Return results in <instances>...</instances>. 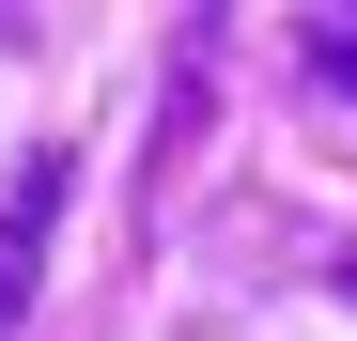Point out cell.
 <instances>
[{
  "instance_id": "cell-1",
  "label": "cell",
  "mask_w": 357,
  "mask_h": 341,
  "mask_svg": "<svg viewBox=\"0 0 357 341\" xmlns=\"http://www.w3.org/2000/svg\"><path fill=\"white\" fill-rule=\"evenodd\" d=\"M63 202H78V155H63V140H31V155H16V187H0V341L31 326V279H47Z\"/></svg>"
},
{
  "instance_id": "cell-2",
  "label": "cell",
  "mask_w": 357,
  "mask_h": 341,
  "mask_svg": "<svg viewBox=\"0 0 357 341\" xmlns=\"http://www.w3.org/2000/svg\"><path fill=\"white\" fill-rule=\"evenodd\" d=\"M311 78H326V93H357V16H311Z\"/></svg>"
}]
</instances>
